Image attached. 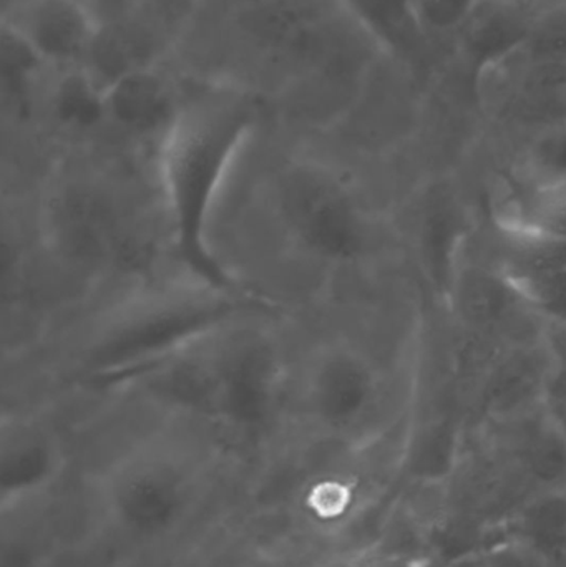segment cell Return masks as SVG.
Masks as SVG:
<instances>
[{
  "instance_id": "cell-1",
  "label": "cell",
  "mask_w": 566,
  "mask_h": 567,
  "mask_svg": "<svg viewBox=\"0 0 566 567\" xmlns=\"http://www.w3.org/2000/svg\"><path fill=\"white\" fill-rule=\"evenodd\" d=\"M259 120L258 100L241 90L216 89L182 103L159 140L158 178L173 248L186 279L218 292L266 300L223 262L209 239L226 179Z\"/></svg>"
},
{
  "instance_id": "cell-2",
  "label": "cell",
  "mask_w": 566,
  "mask_h": 567,
  "mask_svg": "<svg viewBox=\"0 0 566 567\" xmlns=\"http://www.w3.org/2000/svg\"><path fill=\"white\" fill-rule=\"evenodd\" d=\"M271 299L218 292L192 281L148 290L113 310L83 350V382L100 390L135 385L173 357L206 342L253 312H275Z\"/></svg>"
},
{
  "instance_id": "cell-3",
  "label": "cell",
  "mask_w": 566,
  "mask_h": 567,
  "mask_svg": "<svg viewBox=\"0 0 566 567\" xmlns=\"http://www.w3.org/2000/svg\"><path fill=\"white\" fill-rule=\"evenodd\" d=\"M272 206L296 251L321 265H348L368 246L364 215L341 178L325 163H286L272 186Z\"/></svg>"
},
{
  "instance_id": "cell-4",
  "label": "cell",
  "mask_w": 566,
  "mask_h": 567,
  "mask_svg": "<svg viewBox=\"0 0 566 567\" xmlns=\"http://www.w3.org/2000/svg\"><path fill=\"white\" fill-rule=\"evenodd\" d=\"M39 231L53 261L83 279L102 278L125 248L112 196L79 172H59L47 183Z\"/></svg>"
},
{
  "instance_id": "cell-5",
  "label": "cell",
  "mask_w": 566,
  "mask_h": 567,
  "mask_svg": "<svg viewBox=\"0 0 566 567\" xmlns=\"http://www.w3.org/2000/svg\"><path fill=\"white\" fill-rule=\"evenodd\" d=\"M209 379L208 419L239 432L263 429L281 395V352L259 330H223L205 343Z\"/></svg>"
},
{
  "instance_id": "cell-6",
  "label": "cell",
  "mask_w": 566,
  "mask_h": 567,
  "mask_svg": "<svg viewBox=\"0 0 566 567\" xmlns=\"http://www.w3.org/2000/svg\"><path fill=\"white\" fill-rule=\"evenodd\" d=\"M306 403L316 422L346 432L364 422L381 396L372 360L348 342L319 347L306 370Z\"/></svg>"
},
{
  "instance_id": "cell-7",
  "label": "cell",
  "mask_w": 566,
  "mask_h": 567,
  "mask_svg": "<svg viewBox=\"0 0 566 567\" xmlns=\"http://www.w3.org/2000/svg\"><path fill=\"white\" fill-rule=\"evenodd\" d=\"M537 10L524 0H481L455 33L471 85L524 52Z\"/></svg>"
},
{
  "instance_id": "cell-8",
  "label": "cell",
  "mask_w": 566,
  "mask_h": 567,
  "mask_svg": "<svg viewBox=\"0 0 566 567\" xmlns=\"http://www.w3.org/2000/svg\"><path fill=\"white\" fill-rule=\"evenodd\" d=\"M9 22L45 65H85L102 23L85 0H27Z\"/></svg>"
},
{
  "instance_id": "cell-9",
  "label": "cell",
  "mask_w": 566,
  "mask_h": 567,
  "mask_svg": "<svg viewBox=\"0 0 566 567\" xmlns=\"http://www.w3.org/2000/svg\"><path fill=\"white\" fill-rule=\"evenodd\" d=\"M62 466V449L49 430L30 420L3 419V508L42 492L59 476Z\"/></svg>"
},
{
  "instance_id": "cell-10",
  "label": "cell",
  "mask_w": 566,
  "mask_h": 567,
  "mask_svg": "<svg viewBox=\"0 0 566 567\" xmlns=\"http://www.w3.org/2000/svg\"><path fill=\"white\" fill-rule=\"evenodd\" d=\"M106 122L133 136L162 138L182 109L169 83L152 65L116 76L105 86Z\"/></svg>"
},
{
  "instance_id": "cell-11",
  "label": "cell",
  "mask_w": 566,
  "mask_h": 567,
  "mask_svg": "<svg viewBox=\"0 0 566 567\" xmlns=\"http://www.w3.org/2000/svg\"><path fill=\"white\" fill-rule=\"evenodd\" d=\"M339 9V0H255L243 12L241 27L259 49L292 60Z\"/></svg>"
},
{
  "instance_id": "cell-12",
  "label": "cell",
  "mask_w": 566,
  "mask_h": 567,
  "mask_svg": "<svg viewBox=\"0 0 566 567\" xmlns=\"http://www.w3.org/2000/svg\"><path fill=\"white\" fill-rule=\"evenodd\" d=\"M346 12L374 40L384 55L412 72L431 56L432 37L419 19L414 0H339Z\"/></svg>"
},
{
  "instance_id": "cell-13",
  "label": "cell",
  "mask_w": 566,
  "mask_h": 567,
  "mask_svg": "<svg viewBox=\"0 0 566 567\" xmlns=\"http://www.w3.org/2000/svg\"><path fill=\"white\" fill-rule=\"evenodd\" d=\"M461 462V429L451 420L425 423L412 433L402 456L404 472L418 485H447Z\"/></svg>"
},
{
  "instance_id": "cell-14",
  "label": "cell",
  "mask_w": 566,
  "mask_h": 567,
  "mask_svg": "<svg viewBox=\"0 0 566 567\" xmlns=\"http://www.w3.org/2000/svg\"><path fill=\"white\" fill-rule=\"evenodd\" d=\"M512 112L535 125L566 126V65L525 63L511 96Z\"/></svg>"
},
{
  "instance_id": "cell-15",
  "label": "cell",
  "mask_w": 566,
  "mask_h": 567,
  "mask_svg": "<svg viewBox=\"0 0 566 567\" xmlns=\"http://www.w3.org/2000/svg\"><path fill=\"white\" fill-rule=\"evenodd\" d=\"M53 120L66 132H93L106 122L105 86L85 65L63 69L50 93Z\"/></svg>"
},
{
  "instance_id": "cell-16",
  "label": "cell",
  "mask_w": 566,
  "mask_h": 567,
  "mask_svg": "<svg viewBox=\"0 0 566 567\" xmlns=\"http://www.w3.org/2000/svg\"><path fill=\"white\" fill-rule=\"evenodd\" d=\"M514 535L541 558L566 555V488L541 489L515 509Z\"/></svg>"
},
{
  "instance_id": "cell-17",
  "label": "cell",
  "mask_w": 566,
  "mask_h": 567,
  "mask_svg": "<svg viewBox=\"0 0 566 567\" xmlns=\"http://www.w3.org/2000/svg\"><path fill=\"white\" fill-rule=\"evenodd\" d=\"M524 475L541 489L566 488V429L545 416L528 433L521 452Z\"/></svg>"
},
{
  "instance_id": "cell-18",
  "label": "cell",
  "mask_w": 566,
  "mask_h": 567,
  "mask_svg": "<svg viewBox=\"0 0 566 567\" xmlns=\"http://www.w3.org/2000/svg\"><path fill=\"white\" fill-rule=\"evenodd\" d=\"M517 219L528 235L566 245V175L525 189L518 199Z\"/></svg>"
},
{
  "instance_id": "cell-19",
  "label": "cell",
  "mask_w": 566,
  "mask_h": 567,
  "mask_svg": "<svg viewBox=\"0 0 566 567\" xmlns=\"http://www.w3.org/2000/svg\"><path fill=\"white\" fill-rule=\"evenodd\" d=\"M45 62L22 35L3 20L2 25V86L17 113L29 115L30 92L37 73Z\"/></svg>"
},
{
  "instance_id": "cell-20",
  "label": "cell",
  "mask_w": 566,
  "mask_h": 567,
  "mask_svg": "<svg viewBox=\"0 0 566 567\" xmlns=\"http://www.w3.org/2000/svg\"><path fill=\"white\" fill-rule=\"evenodd\" d=\"M521 55L525 63L566 65V2L537 10Z\"/></svg>"
},
{
  "instance_id": "cell-21",
  "label": "cell",
  "mask_w": 566,
  "mask_h": 567,
  "mask_svg": "<svg viewBox=\"0 0 566 567\" xmlns=\"http://www.w3.org/2000/svg\"><path fill=\"white\" fill-rule=\"evenodd\" d=\"M538 377V372L532 370V363L525 365L524 360L517 363H505L504 369L498 372L495 380L494 402L498 403V409L507 415L508 403H512L511 413L514 415L518 410L524 409L531 402L534 395V379Z\"/></svg>"
},
{
  "instance_id": "cell-22",
  "label": "cell",
  "mask_w": 566,
  "mask_h": 567,
  "mask_svg": "<svg viewBox=\"0 0 566 567\" xmlns=\"http://www.w3.org/2000/svg\"><path fill=\"white\" fill-rule=\"evenodd\" d=\"M422 27L431 37L455 35L481 0H414Z\"/></svg>"
},
{
  "instance_id": "cell-23",
  "label": "cell",
  "mask_w": 566,
  "mask_h": 567,
  "mask_svg": "<svg viewBox=\"0 0 566 567\" xmlns=\"http://www.w3.org/2000/svg\"><path fill=\"white\" fill-rule=\"evenodd\" d=\"M352 567H431L428 558L421 556L381 555V553H368L356 559Z\"/></svg>"
}]
</instances>
